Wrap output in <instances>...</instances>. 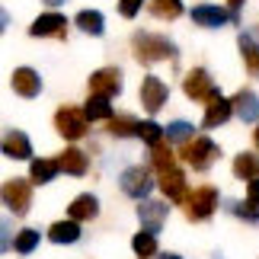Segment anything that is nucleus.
<instances>
[{
  "label": "nucleus",
  "instance_id": "nucleus-11",
  "mask_svg": "<svg viewBox=\"0 0 259 259\" xmlns=\"http://www.w3.org/2000/svg\"><path fill=\"white\" fill-rule=\"evenodd\" d=\"M138 218H141V227L144 231L157 234L166 221V202H151V198H144L141 205H138Z\"/></svg>",
  "mask_w": 259,
  "mask_h": 259
},
{
  "label": "nucleus",
  "instance_id": "nucleus-22",
  "mask_svg": "<svg viewBox=\"0 0 259 259\" xmlns=\"http://www.w3.org/2000/svg\"><path fill=\"white\" fill-rule=\"evenodd\" d=\"M234 176L237 179H259V154H237L234 157Z\"/></svg>",
  "mask_w": 259,
  "mask_h": 259
},
{
  "label": "nucleus",
  "instance_id": "nucleus-30",
  "mask_svg": "<svg viewBox=\"0 0 259 259\" xmlns=\"http://www.w3.org/2000/svg\"><path fill=\"white\" fill-rule=\"evenodd\" d=\"M151 154H154V166H157V173H163V170H173L176 166V160H173V151L166 147L163 141L157 144V147H151Z\"/></svg>",
  "mask_w": 259,
  "mask_h": 259
},
{
  "label": "nucleus",
  "instance_id": "nucleus-15",
  "mask_svg": "<svg viewBox=\"0 0 259 259\" xmlns=\"http://www.w3.org/2000/svg\"><path fill=\"white\" fill-rule=\"evenodd\" d=\"M13 90H16V96L32 99V96L42 93V77H38L32 67H16L13 71Z\"/></svg>",
  "mask_w": 259,
  "mask_h": 259
},
{
  "label": "nucleus",
  "instance_id": "nucleus-6",
  "mask_svg": "<svg viewBox=\"0 0 259 259\" xmlns=\"http://www.w3.org/2000/svg\"><path fill=\"white\" fill-rule=\"evenodd\" d=\"M122 192L128 195V198H147V192L154 189V176H151V170H144V166H132V170H125L122 173Z\"/></svg>",
  "mask_w": 259,
  "mask_h": 259
},
{
  "label": "nucleus",
  "instance_id": "nucleus-31",
  "mask_svg": "<svg viewBox=\"0 0 259 259\" xmlns=\"http://www.w3.org/2000/svg\"><path fill=\"white\" fill-rule=\"evenodd\" d=\"M16 253H32L35 246H38V231H32V227H26V231H19L16 234Z\"/></svg>",
  "mask_w": 259,
  "mask_h": 259
},
{
  "label": "nucleus",
  "instance_id": "nucleus-12",
  "mask_svg": "<svg viewBox=\"0 0 259 259\" xmlns=\"http://www.w3.org/2000/svg\"><path fill=\"white\" fill-rule=\"evenodd\" d=\"M160 189H163V195L170 198V202H183V205H186V198H189L186 189H189V186H186V176H183V170H179V166L160 173Z\"/></svg>",
  "mask_w": 259,
  "mask_h": 259
},
{
  "label": "nucleus",
  "instance_id": "nucleus-38",
  "mask_svg": "<svg viewBox=\"0 0 259 259\" xmlns=\"http://www.w3.org/2000/svg\"><path fill=\"white\" fill-rule=\"evenodd\" d=\"M157 259H183V256H176V253H163V256H157Z\"/></svg>",
  "mask_w": 259,
  "mask_h": 259
},
{
  "label": "nucleus",
  "instance_id": "nucleus-33",
  "mask_svg": "<svg viewBox=\"0 0 259 259\" xmlns=\"http://www.w3.org/2000/svg\"><path fill=\"white\" fill-rule=\"evenodd\" d=\"M234 211H237V218H243V221H253V224H259V205H256V202L234 205Z\"/></svg>",
  "mask_w": 259,
  "mask_h": 259
},
{
  "label": "nucleus",
  "instance_id": "nucleus-20",
  "mask_svg": "<svg viewBox=\"0 0 259 259\" xmlns=\"http://www.w3.org/2000/svg\"><path fill=\"white\" fill-rule=\"evenodd\" d=\"M58 173H61L58 160H45V157H38V160H32V166H29V183H35V186L52 183Z\"/></svg>",
  "mask_w": 259,
  "mask_h": 259
},
{
  "label": "nucleus",
  "instance_id": "nucleus-26",
  "mask_svg": "<svg viewBox=\"0 0 259 259\" xmlns=\"http://www.w3.org/2000/svg\"><path fill=\"white\" fill-rule=\"evenodd\" d=\"M151 16H157V19H179L183 16V4H179V0H151Z\"/></svg>",
  "mask_w": 259,
  "mask_h": 259
},
{
  "label": "nucleus",
  "instance_id": "nucleus-35",
  "mask_svg": "<svg viewBox=\"0 0 259 259\" xmlns=\"http://www.w3.org/2000/svg\"><path fill=\"white\" fill-rule=\"evenodd\" d=\"M246 198L259 205V179H253V183H250V189H246Z\"/></svg>",
  "mask_w": 259,
  "mask_h": 259
},
{
  "label": "nucleus",
  "instance_id": "nucleus-21",
  "mask_svg": "<svg viewBox=\"0 0 259 259\" xmlns=\"http://www.w3.org/2000/svg\"><path fill=\"white\" fill-rule=\"evenodd\" d=\"M96 211H99V202L93 195H77L71 202V208H67V214L74 221H90V218H96Z\"/></svg>",
  "mask_w": 259,
  "mask_h": 259
},
{
  "label": "nucleus",
  "instance_id": "nucleus-10",
  "mask_svg": "<svg viewBox=\"0 0 259 259\" xmlns=\"http://www.w3.org/2000/svg\"><path fill=\"white\" fill-rule=\"evenodd\" d=\"M166 96H170V90H166V83L160 77H144L141 80V103H144L147 112H160Z\"/></svg>",
  "mask_w": 259,
  "mask_h": 259
},
{
  "label": "nucleus",
  "instance_id": "nucleus-29",
  "mask_svg": "<svg viewBox=\"0 0 259 259\" xmlns=\"http://www.w3.org/2000/svg\"><path fill=\"white\" fill-rule=\"evenodd\" d=\"M138 138H141L144 144L157 147V144H160L163 138H166V132H163V128L157 125V122H141V125H138Z\"/></svg>",
  "mask_w": 259,
  "mask_h": 259
},
{
  "label": "nucleus",
  "instance_id": "nucleus-7",
  "mask_svg": "<svg viewBox=\"0 0 259 259\" xmlns=\"http://www.w3.org/2000/svg\"><path fill=\"white\" fill-rule=\"evenodd\" d=\"M122 93V71L118 67H103L90 77V96H118Z\"/></svg>",
  "mask_w": 259,
  "mask_h": 259
},
{
  "label": "nucleus",
  "instance_id": "nucleus-2",
  "mask_svg": "<svg viewBox=\"0 0 259 259\" xmlns=\"http://www.w3.org/2000/svg\"><path fill=\"white\" fill-rule=\"evenodd\" d=\"M183 160L189 166H195V170H208L218 157H221V147H218L211 138H192V141H186L183 144Z\"/></svg>",
  "mask_w": 259,
  "mask_h": 259
},
{
  "label": "nucleus",
  "instance_id": "nucleus-24",
  "mask_svg": "<svg viewBox=\"0 0 259 259\" xmlns=\"http://www.w3.org/2000/svg\"><path fill=\"white\" fill-rule=\"evenodd\" d=\"M77 26H80L87 35H103L106 19H103V13H96V10H80V13H77Z\"/></svg>",
  "mask_w": 259,
  "mask_h": 259
},
{
  "label": "nucleus",
  "instance_id": "nucleus-37",
  "mask_svg": "<svg viewBox=\"0 0 259 259\" xmlns=\"http://www.w3.org/2000/svg\"><path fill=\"white\" fill-rule=\"evenodd\" d=\"M42 4H45V7H61L64 0H42Z\"/></svg>",
  "mask_w": 259,
  "mask_h": 259
},
{
  "label": "nucleus",
  "instance_id": "nucleus-18",
  "mask_svg": "<svg viewBox=\"0 0 259 259\" xmlns=\"http://www.w3.org/2000/svg\"><path fill=\"white\" fill-rule=\"evenodd\" d=\"M234 115H240L243 122H256L259 118V96L253 90H240L234 96Z\"/></svg>",
  "mask_w": 259,
  "mask_h": 259
},
{
  "label": "nucleus",
  "instance_id": "nucleus-9",
  "mask_svg": "<svg viewBox=\"0 0 259 259\" xmlns=\"http://www.w3.org/2000/svg\"><path fill=\"white\" fill-rule=\"evenodd\" d=\"M237 13H227L221 7H211V4H198L192 7V23L195 26H205V29H221L227 23H234Z\"/></svg>",
  "mask_w": 259,
  "mask_h": 259
},
{
  "label": "nucleus",
  "instance_id": "nucleus-36",
  "mask_svg": "<svg viewBox=\"0 0 259 259\" xmlns=\"http://www.w3.org/2000/svg\"><path fill=\"white\" fill-rule=\"evenodd\" d=\"M227 4H231V13H237V7H243L246 0H227Z\"/></svg>",
  "mask_w": 259,
  "mask_h": 259
},
{
  "label": "nucleus",
  "instance_id": "nucleus-14",
  "mask_svg": "<svg viewBox=\"0 0 259 259\" xmlns=\"http://www.w3.org/2000/svg\"><path fill=\"white\" fill-rule=\"evenodd\" d=\"M231 115H234V99L214 96V99H208V109H205V115H202V125L205 128H218V125H224Z\"/></svg>",
  "mask_w": 259,
  "mask_h": 259
},
{
  "label": "nucleus",
  "instance_id": "nucleus-1",
  "mask_svg": "<svg viewBox=\"0 0 259 259\" xmlns=\"http://www.w3.org/2000/svg\"><path fill=\"white\" fill-rule=\"evenodd\" d=\"M132 52L141 64H157V61H170L176 58V45L166 35H154V32H135L132 35Z\"/></svg>",
  "mask_w": 259,
  "mask_h": 259
},
{
  "label": "nucleus",
  "instance_id": "nucleus-25",
  "mask_svg": "<svg viewBox=\"0 0 259 259\" xmlns=\"http://www.w3.org/2000/svg\"><path fill=\"white\" fill-rule=\"evenodd\" d=\"M132 250H135V256H138V259H151V256H157V237H154L151 231L135 234Z\"/></svg>",
  "mask_w": 259,
  "mask_h": 259
},
{
  "label": "nucleus",
  "instance_id": "nucleus-23",
  "mask_svg": "<svg viewBox=\"0 0 259 259\" xmlns=\"http://www.w3.org/2000/svg\"><path fill=\"white\" fill-rule=\"evenodd\" d=\"M240 52H243V64H246V71H250L253 77H259V42H256L253 35L240 32Z\"/></svg>",
  "mask_w": 259,
  "mask_h": 259
},
{
  "label": "nucleus",
  "instance_id": "nucleus-28",
  "mask_svg": "<svg viewBox=\"0 0 259 259\" xmlns=\"http://www.w3.org/2000/svg\"><path fill=\"white\" fill-rule=\"evenodd\" d=\"M87 118H112V106H109V96H90V103L83 106Z\"/></svg>",
  "mask_w": 259,
  "mask_h": 259
},
{
  "label": "nucleus",
  "instance_id": "nucleus-32",
  "mask_svg": "<svg viewBox=\"0 0 259 259\" xmlns=\"http://www.w3.org/2000/svg\"><path fill=\"white\" fill-rule=\"evenodd\" d=\"M166 138H170V141H192V138H195V128L192 125H189V122H173L170 128H166Z\"/></svg>",
  "mask_w": 259,
  "mask_h": 259
},
{
  "label": "nucleus",
  "instance_id": "nucleus-39",
  "mask_svg": "<svg viewBox=\"0 0 259 259\" xmlns=\"http://www.w3.org/2000/svg\"><path fill=\"white\" fill-rule=\"evenodd\" d=\"M253 144H256V151H259V125H256V132H253Z\"/></svg>",
  "mask_w": 259,
  "mask_h": 259
},
{
  "label": "nucleus",
  "instance_id": "nucleus-5",
  "mask_svg": "<svg viewBox=\"0 0 259 259\" xmlns=\"http://www.w3.org/2000/svg\"><path fill=\"white\" fill-rule=\"evenodd\" d=\"M4 205L13 214H26L32 205V183L26 179H7L4 183Z\"/></svg>",
  "mask_w": 259,
  "mask_h": 259
},
{
  "label": "nucleus",
  "instance_id": "nucleus-3",
  "mask_svg": "<svg viewBox=\"0 0 259 259\" xmlns=\"http://www.w3.org/2000/svg\"><path fill=\"white\" fill-rule=\"evenodd\" d=\"M218 208V189L214 186H198L192 195L186 198V214L189 221H208Z\"/></svg>",
  "mask_w": 259,
  "mask_h": 259
},
{
  "label": "nucleus",
  "instance_id": "nucleus-8",
  "mask_svg": "<svg viewBox=\"0 0 259 259\" xmlns=\"http://www.w3.org/2000/svg\"><path fill=\"white\" fill-rule=\"evenodd\" d=\"M183 90H186L189 99H214V96H218L214 80H211V74H208L205 67H195V71H189L186 80H183Z\"/></svg>",
  "mask_w": 259,
  "mask_h": 259
},
{
  "label": "nucleus",
  "instance_id": "nucleus-19",
  "mask_svg": "<svg viewBox=\"0 0 259 259\" xmlns=\"http://www.w3.org/2000/svg\"><path fill=\"white\" fill-rule=\"evenodd\" d=\"M48 240H52V243H77V240H80V224H77L74 218L58 221V224L48 227Z\"/></svg>",
  "mask_w": 259,
  "mask_h": 259
},
{
  "label": "nucleus",
  "instance_id": "nucleus-27",
  "mask_svg": "<svg viewBox=\"0 0 259 259\" xmlns=\"http://www.w3.org/2000/svg\"><path fill=\"white\" fill-rule=\"evenodd\" d=\"M109 135H115V138H128V135H138V125L141 122H135L132 115H115V118H109Z\"/></svg>",
  "mask_w": 259,
  "mask_h": 259
},
{
  "label": "nucleus",
  "instance_id": "nucleus-17",
  "mask_svg": "<svg viewBox=\"0 0 259 259\" xmlns=\"http://www.w3.org/2000/svg\"><path fill=\"white\" fill-rule=\"evenodd\" d=\"M87 154L83 151H77V147H64L61 157H58V166H61V173L67 176H83L87 173Z\"/></svg>",
  "mask_w": 259,
  "mask_h": 259
},
{
  "label": "nucleus",
  "instance_id": "nucleus-16",
  "mask_svg": "<svg viewBox=\"0 0 259 259\" xmlns=\"http://www.w3.org/2000/svg\"><path fill=\"white\" fill-rule=\"evenodd\" d=\"M4 154L13 157V160H29L32 157V144L23 132H7L4 135Z\"/></svg>",
  "mask_w": 259,
  "mask_h": 259
},
{
  "label": "nucleus",
  "instance_id": "nucleus-4",
  "mask_svg": "<svg viewBox=\"0 0 259 259\" xmlns=\"http://www.w3.org/2000/svg\"><path fill=\"white\" fill-rule=\"evenodd\" d=\"M55 128H58L61 138L77 141V138L87 135V112H83V109H74V106H61L55 112Z\"/></svg>",
  "mask_w": 259,
  "mask_h": 259
},
{
  "label": "nucleus",
  "instance_id": "nucleus-13",
  "mask_svg": "<svg viewBox=\"0 0 259 259\" xmlns=\"http://www.w3.org/2000/svg\"><path fill=\"white\" fill-rule=\"evenodd\" d=\"M64 32H67V19L61 13H42L32 23V29H29V35H35V38H45V35L64 38Z\"/></svg>",
  "mask_w": 259,
  "mask_h": 259
},
{
  "label": "nucleus",
  "instance_id": "nucleus-34",
  "mask_svg": "<svg viewBox=\"0 0 259 259\" xmlns=\"http://www.w3.org/2000/svg\"><path fill=\"white\" fill-rule=\"evenodd\" d=\"M138 10H144V0H118V13H122L125 19L138 16Z\"/></svg>",
  "mask_w": 259,
  "mask_h": 259
}]
</instances>
